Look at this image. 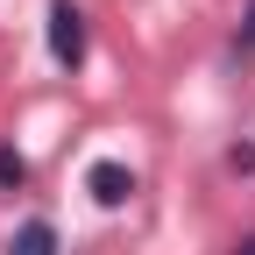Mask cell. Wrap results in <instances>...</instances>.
Listing matches in <instances>:
<instances>
[{
  "label": "cell",
  "instance_id": "5b68a950",
  "mask_svg": "<svg viewBox=\"0 0 255 255\" xmlns=\"http://www.w3.org/2000/svg\"><path fill=\"white\" fill-rule=\"evenodd\" d=\"M234 43H241V50L255 57V0H248V14H241V36H234Z\"/></svg>",
  "mask_w": 255,
  "mask_h": 255
},
{
  "label": "cell",
  "instance_id": "277c9868",
  "mask_svg": "<svg viewBox=\"0 0 255 255\" xmlns=\"http://www.w3.org/2000/svg\"><path fill=\"white\" fill-rule=\"evenodd\" d=\"M21 184H28V163L14 149H0V191H21Z\"/></svg>",
  "mask_w": 255,
  "mask_h": 255
},
{
  "label": "cell",
  "instance_id": "8992f818",
  "mask_svg": "<svg viewBox=\"0 0 255 255\" xmlns=\"http://www.w3.org/2000/svg\"><path fill=\"white\" fill-rule=\"evenodd\" d=\"M234 255H255V234H248V241H241V248H234Z\"/></svg>",
  "mask_w": 255,
  "mask_h": 255
},
{
  "label": "cell",
  "instance_id": "7a4b0ae2",
  "mask_svg": "<svg viewBox=\"0 0 255 255\" xmlns=\"http://www.w3.org/2000/svg\"><path fill=\"white\" fill-rule=\"evenodd\" d=\"M85 191L100 206H128V199H135V170H128V163H92L85 170Z\"/></svg>",
  "mask_w": 255,
  "mask_h": 255
},
{
  "label": "cell",
  "instance_id": "6da1fadb",
  "mask_svg": "<svg viewBox=\"0 0 255 255\" xmlns=\"http://www.w3.org/2000/svg\"><path fill=\"white\" fill-rule=\"evenodd\" d=\"M50 57L57 64H78L85 57V14L71 0H50Z\"/></svg>",
  "mask_w": 255,
  "mask_h": 255
},
{
  "label": "cell",
  "instance_id": "3957f363",
  "mask_svg": "<svg viewBox=\"0 0 255 255\" xmlns=\"http://www.w3.org/2000/svg\"><path fill=\"white\" fill-rule=\"evenodd\" d=\"M7 255H57V227H50V220H28V227H14Z\"/></svg>",
  "mask_w": 255,
  "mask_h": 255
}]
</instances>
